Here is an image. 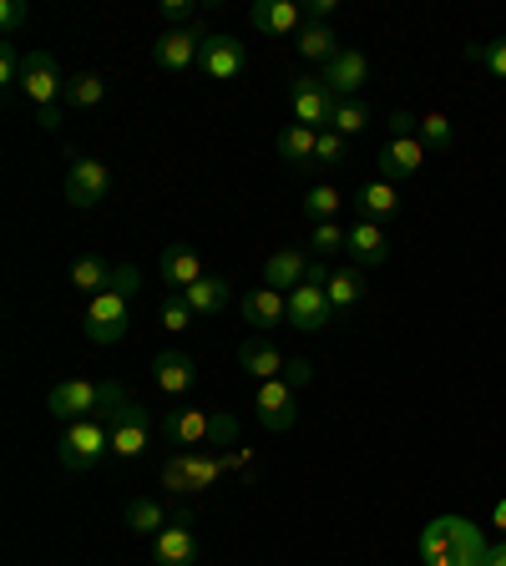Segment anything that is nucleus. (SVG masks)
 <instances>
[{
    "instance_id": "1",
    "label": "nucleus",
    "mask_w": 506,
    "mask_h": 566,
    "mask_svg": "<svg viewBox=\"0 0 506 566\" xmlns=\"http://www.w3.org/2000/svg\"><path fill=\"white\" fill-rule=\"evenodd\" d=\"M486 536L466 516H436L421 531V562L425 566H486Z\"/></svg>"
},
{
    "instance_id": "2",
    "label": "nucleus",
    "mask_w": 506,
    "mask_h": 566,
    "mask_svg": "<svg viewBox=\"0 0 506 566\" xmlns=\"http://www.w3.org/2000/svg\"><path fill=\"white\" fill-rule=\"evenodd\" d=\"M106 455H112V430H106L102 420H92V415H86V420H71L56 440V460L66 471H96Z\"/></svg>"
},
{
    "instance_id": "3",
    "label": "nucleus",
    "mask_w": 506,
    "mask_h": 566,
    "mask_svg": "<svg viewBox=\"0 0 506 566\" xmlns=\"http://www.w3.org/2000/svg\"><path fill=\"white\" fill-rule=\"evenodd\" d=\"M203 41H208L203 25H167V31L153 41V61L167 71V76H188V71L203 61Z\"/></svg>"
},
{
    "instance_id": "4",
    "label": "nucleus",
    "mask_w": 506,
    "mask_h": 566,
    "mask_svg": "<svg viewBox=\"0 0 506 566\" xmlns=\"http://www.w3.org/2000/svg\"><path fill=\"white\" fill-rule=\"evenodd\" d=\"M86 339L92 344H117V339H127V329H132V298H122V294H96L92 304H86Z\"/></svg>"
},
{
    "instance_id": "5",
    "label": "nucleus",
    "mask_w": 506,
    "mask_h": 566,
    "mask_svg": "<svg viewBox=\"0 0 506 566\" xmlns=\"http://www.w3.org/2000/svg\"><path fill=\"white\" fill-rule=\"evenodd\" d=\"M289 102H295V122H299V127L324 132L334 122V106H340V96H334L324 82H314V76H295V86H289Z\"/></svg>"
},
{
    "instance_id": "6",
    "label": "nucleus",
    "mask_w": 506,
    "mask_h": 566,
    "mask_svg": "<svg viewBox=\"0 0 506 566\" xmlns=\"http://www.w3.org/2000/svg\"><path fill=\"white\" fill-rule=\"evenodd\" d=\"M153 556L157 566H193L198 562V536H193V511L177 506L173 521L153 536Z\"/></svg>"
},
{
    "instance_id": "7",
    "label": "nucleus",
    "mask_w": 506,
    "mask_h": 566,
    "mask_svg": "<svg viewBox=\"0 0 506 566\" xmlns=\"http://www.w3.org/2000/svg\"><path fill=\"white\" fill-rule=\"evenodd\" d=\"M21 92L31 96V106H35V112L66 96V76H61V66H56V56H51V51H25Z\"/></svg>"
},
{
    "instance_id": "8",
    "label": "nucleus",
    "mask_w": 506,
    "mask_h": 566,
    "mask_svg": "<svg viewBox=\"0 0 506 566\" xmlns=\"http://www.w3.org/2000/svg\"><path fill=\"white\" fill-rule=\"evenodd\" d=\"M106 192H112L106 163H96V157H71V167H66V202L71 208H96V202H106Z\"/></svg>"
},
{
    "instance_id": "9",
    "label": "nucleus",
    "mask_w": 506,
    "mask_h": 566,
    "mask_svg": "<svg viewBox=\"0 0 506 566\" xmlns=\"http://www.w3.org/2000/svg\"><path fill=\"white\" fill-rule=\"evenodd\" d=\"M425 147L421 137H390L385 147H380L375 167H380V182H401V177H415L425 167Z\"/></svg>"
},
{
    "instance_id": "10",
    "label": "nucleus",
    "mask_w": 506,
    "mask_h": 566,
    "mask_svg": "<svg viewBox=\"0 0 506 566\" xmlns=\"http://www.w3.org/2000/svg\"><path fill=\"white\" fill-rule=\"evenodd\" d=\"M289 324H295L299 334L330 329V324H334L330 294H324V289H319V283H299L295 294H289Z\"/></svg>"
},
{
    "instance_id": "11",
    "label": "nucleus",
    "mask_w": 506,
    "mask_h": 566,
    "mask_svg": "<svg viewBox=\"0 0 506 566\" xmlns=\"http://www.w3.org/2000/svg\"><path fill=\"white\" fill-rule=\"evenodd\" d=\"M153 446V415L142 410V405H127L112 424V455L117 460H137L142 450Z\"/></svg>"
},
{
    "instance_id": "12",
    "label": "nucleus",
    "mask_w": 506,
    "mask_h": 566,
    "mask_svg": "<svg viewBox=\"0 0 506 566\" xmlns=\"http://www.w3.org/2000/svg\"><path fill=\"white\" fill-rule=\"evenodd\" d=\"M96 395H102V385H92V379H61V385L51 389L47 410L56 415L61 424L86 420V415H96Z\"/></svg>"
},
{
    "instance_id": "13",
    "label": "nucleus",
    "mask_w": 506,
    "mask_h": 566,
    "mask_svg": "<svg viewBox=\"0 0 506 566\" xmlns=\"http://www.w3.org/2000/svg\"><path fill=\"white\" fill-rule=\"evenodd\" d=\"M254 405H259V424H264V430H295V420H299V395L283 385V379H269V385H259Z\"/></svg>"
},
{
    "instance_id": "14",
    "label": "nucleus",
    "mask_w": 506,
    "mask_h": 566,
    "mask_svg": "<svg viewBox=\"0 0 506 566\" xmlns=\"http://www.w3.org/2000/svg\"><path fill=\"white\" fill-rule=\"evenodd\" d=\"M344 253H350L360 269H380V263L390 259V238L380 223H370V218H354L350 228H344Z\"/></svg>"
},
{
    "instance_id": "15",
    "label": "nucleus",
    "mask_w": 506,
    "mask_h": 566,
    "mask_svg": "<svg viewBox=\"0 0 506 566\" xmlns=\"http://www.w3.org/2000/svg\"><path fill=\"white\" fill-rule=\"evenodd\" d=\"M244 61H248V51H244V41H234V35H208L203 41V76L208 82H234L238 71H244Z\"/></svg>"
},
{
    "instance_id": "16",
    "label": "nucleus",
    "mask_w": 506,
    "mask_h": 566,
    "mask_svg": "<svg viewBox=\"0 0 506 566\" xmlns=\"http://www.w3.org/2000/svg\"><path fill=\"white\" fill-rule=\"evenodd\" d=\"M319 82L330 86V92L340 96V102H350V96H354V92H360V86L370 82V61H365V51L344 46L340 56H334L330 66H324V76H319Z\"/></svg>"
},
{
    "instance_id": "17",
    "label": "nucleus",
    "mask_w": 506,
    "mask_h": 566,
    "mask_svg": "<svg viewBox=\"0 0 506 566\" xmlns=\"http://www.w3.org/2000/svg\"><path fill=\"white\" fill-rule=\"evenodd\" d=\"M208 424H213L208 410L177 405V410L163 415V440H167V446H183V450H188V446L198 450V446H208Z\"/></svg>"
},
{
    "instance_id": "18",
    "label": "nucleus",
    "mask_w": 506,
    "mask_h": 566,
    "mask_svg": "<svg viewBox=\"0 0 506 566\" xmlns=\"http://www.w3.org/2000/svg\"><path fill=\"white\" fill-rule=\"evenodd\" d=\"M153 379H157L163 395H188V389L198 385V359L183 354V349H163L153 359Z\"/></svg>"
},
{
    "instance_id": "19",
    "label": "nucleus",
    "mask_w": 506,
    "mask_h": 566,
    "mask_svg": "<svg viewBox=\"0 0 506 566\" xmlns=\"http://www.w3.org/2000/svg\"><path fill=\"white\" fill-rule=\"evenodd\" d=\"M248 21H254V31H264V35H299L304 31V11H299L295 0H259V6L248 11Z\"/></svg>"
},
{
    "instance_id": "20",
    "label": "nucleus",
    "mask_w": 506,
    "mask_h": 566,
    "mask_svg": "<svg viewBox=\"0 0 506 566\" xmlns=\"http://www.w3.org/2000/svg\"><path fill=\"white\" fill-rule=\"evenodd\" d=\"M157 273H163V283L173 289V294H183V289H193V283L203 279V259L193 253V248L173 243V248H163V259H157Z\"/></svg>"
},
{
    "instance_id": "21",
    "label": "nucleus",
    "mask_w": 506,
    "mask_h": 566,
    "mask_svg": "<svg viewBox=\"0 0 506 566\" xmlns=\"http://www.w3.org/2000/svg\"><path fill=\"white\" fill-rule=\"evenodd\" d=\"M238 365L259 379V385H269V379H283V365H289V359H283L269 339H259V334H254V339L238 344Z\"/></svg>"
},
{
    "instance_id": "22",
    "label": "nucleus",
    "mask_w": 506,
    "mask_h": 566,
    "mask_svg": "<svg viewBox=\"0 0 506 566\" xmlns=\"http://www.w3.org/2000/svg\"><path fill=\"white\" fill-rule=\"evenodd\" d=\"M283 318H289V298L279 289H248L244 294V324H254L259 334L283 324Z\"/></svg>"
},
{
    "instance_id": "23",
    "label": "nucleus",
    "mask_w": 506,
    "mask_h": 566,
    "mask_svg": "<svg viewBox=\"0 0 506 566\" xmlns=\"http://www.w3.org/2000/svg\"><path fill=\"white\" fill-rule=\"evenodd\" d=\"M228 294H234V283L218 279V273H203L193 289H183V304H188L193 314H203V318H218L228 308Z\"/></svg>"
},
{
    "instance_id": "24",
    "label": "nucleus",
    "mask_w": 506,
    "mask_h": 566,
    "mask_svg": "<svg viewBox=\"0 0 506 566\" xmlns=\"http://www.w3.org/2000/svg\"><path fill=\"white\" fill-rule=\"evenodd\" d=\"M304 273H309V259L304 253H299V248H279V253H269V263H264V283H269V289H289V294H295L299 283H304Z\"/></svg>"
},
{
    "instance_id": "25",
    "label": "nucleus",
    "mask_w": 506,
    "mask_h": 566,
    "mask_svg": "<svg viewBox=\"0 0 506 566\" xmlns=\"http://www.w3.org/2000/svg\"><path fill=\"white\" fill-rule=\"evenodd\" d=\"M354 208L365 212L370 223L385 228L395 212H401V198H395V182H365V188H354Z\"/></svg>"
},
{
    "instance_id": "26",
    "label": "nucleus",
    "mask_w": 506,
    "mask_h": 566,
    "mask_svg": "<svg viewBox=\"0 0 506 566\" xmlns=\"http://www.w3.org/2000/svg\"><path fill=\"white\" fill-rule=\"evenodd\" d=\"M71 289H76V294H86V298L106 294V289H112V263L96 259V253H82V259L71 263Z\"/></svg>"
},
{
    "instance_id": "27",
    "label": "nucleus",
    "mask_w": 506,
    "mask_h": 566,
    "mask_svg": "<svg viewBox=\"0 0 506 566\" xmlns=\"http://www.w3.org/2000/svg\"><path fill=\"white\" fill-rule=\"evenodd\" d=\"M295 51L304 61H319V66H330L334 56H340V35L330 31V25H314V21H304V31H299V41H295Z\"/></svg>"
},
{
    "instance_id": "28",
    "label": "nucleus",
    "mask_w": 506,
    "mask_h": 566,
    "mask_svg": "<svg viewBox=\"0 0 506 566\" xmlns=\"http://www.w3.org/2000/svg\"><path fill=\"white\" fill-rule=\"evenodd\" d=\"M173 521V511L163 506V501H153V495H137L127 506V531L132 536H157V531Z\"/></svg>"
},
{
    "instance_id": "29",
    "label": "nucleus",
    "mask_w": 506,
    "mask_h": 566,
    "mask_svg": "<svg viewBox=\"0 0 506 566\" xmlns=\"http://www.w3.org/2000/svg\"><path fill=\"white\" fill-rule=\"evenodd\" d=\"M314 142H319V132H309V127H283L279 132V163H289V167H309L314 163Z\"/></svg>"
},
{
    "instance_id": "30",
    "label": "nucleus",
    "mask_w": 506,
    "mask_h": 566,
    "mask_svg": "<svg viewBox=\"0 0 506 566\" xmlns=\"http://www.w3.org/2000/svg\"><path fill=\"white\" fill-rule=\"evenodd\" d=\"M344 208V192L334 188V182H319V188L304 192V218L309 223H334Z\"/></svg>"
},
{
    "instance_id": "31",
    "label": "nucleus",
    "mask_w": 506,
    "mask_h": 566,
    "mask_svg": "<svg viewBox=\"0 0 506 566\" xmlns=\"http://www.w3.org/2000/svg\"><path fill=\"white\" fill-rule=\"evenodd\" d=\"M324 294H330V308L334 314H344V308H354L360 298H365V279L354 269H344V273H334L330 283H324Z\"/></svg>"
},
{
    "instance_id": "32",
    "label": "nucleus",
    "mask_w": 506,
    "mask_h": 566,
    "mask_svg": "<svg viewBox=\"0 0 506 566\" xmlns=\"http://www.w3.org/2000/svg\"><path fill=\"white\" fill-rule=\"evenodd\" d=\"M228 465H224V450L218 455H203V450H188V485H193V495H203L218 475H224Z\"/></svg>"
},
{
    "instance_id": "33",
    "label": "nucleus",
    "mask_w": 506,
    "mask_h": 566,
    "mask_svg": "<svg viewBox=\"0 0 506 566\" xmlns=\"http://www.w3.org/2000/svg\"><path fill=\"white\" fill-rule=\"evenodd\" d=\"M127 385H117V379H102V395H96V415L92 420H102L106 430H112V424H117V415L127 410Z\"/></svg>"
},
{
    "instance_id": "34",
    "label": "nucleus",
    "mask_w": 506,
    "mask_h": 566,
    "mask_svg": "<svg viewBox=\"0 0 506 566\" xmlns=\"http://www.w3.org/2000/svg\"><path fill=\"white\" fill-rule=\"evenodd\" d=\"M102 96H106V82L96 76V71H82V76H71L66 82V96H61V102L66 106H96Z\"/></svg>"
},
{
    "instance_id": "35",
    "label": "nucleus",
    "mask_w": 506,
    "mask_h": 566,
    "mask_svg": "<svg viewBox=\"0 0 506 566\" xmlns=\"http://www.w3.org/2000/svg\"><path fill=\"white\" fill-rule=\"evenodd\" d=\"M330 127L340 132L344 142H350V137H360V132L370 127V106H365V102H354V96H350V102H340V106H334V122H330Z\"/></svg>"
},
{
    "instance_id": "36",
    "label": "nucleus",
    "mask_w": 506,
    "mask_h": 566,
    "mask_svg": "<svg viewBox=\"0 0 506 566\" xmlns=\"http://www.w3.org/2000/svg\"><path fill=\"white\" fill-rule=\"evenodd\" d=\"M415 137H421L425 147H436V153H446L451 142H456V132H451V117H446V112H425L421 127H415Z\"/></svg>"
},
{
    "instance_id": "37",
    "label": "nucleus",
    "mask_w": 506,
    "mask_h": 566,
    "mask_svg": "<svg viewBox=\"0 0 506 566\" xmlns=\"http://www.w3.org/2000/svg\"><path fill=\"white\" fill-rule=\"evenodd\" d=\"M466 61H482L492 76L506 82V35H496V41H486V46H466Z\"/></svg>"
},
{
    "instance_id": "38",
    "label": "nucleus",
    "mask_w": 506,
    "mask_h": 566,
    "mask_svg": "<svg viewBox=\"0 0 506 566\" xmlns=\"http://www.w3.org/2000/svg\"><path fill=\"white\" fill-rule=\"evenodd\" d=\"M157 324H163L167 334H183L193 324V308L183 304V294H167L163 298V308H157Z\"/></svg>"
},
{
    "instance_id": "39",
    "label": "nucleus",
    "mask_w": 506,
    "mask_h": 566,
    "mask_svg": "<svg viewBox=\"0 0 506 566\" xmlns=\"http://www.w3.org/2000/svg\"><path fill=\"white\" fill-rule=\"evenodd\" d=\"M208 446H218V450H234V446H238V415H234V410H213Z\"/></svg>"
},
{
    "instance_id": "40",
    "label": "nucleus",
    "mask_w": 506,
    "mask_h": 566,
    "mask_svg": "<svg viewBox=\"0 0 506 566\" xmlns=\"http://www.w3.org/2000/svg\"><path fill=\"white\" fill-rule=\"evenodd\" d=\"M344 147H350V142H344L334 127H324V132H319V142H314V167H334V163H344Z\"/></svg>"
},
{
    "instance_id": "41",
    "label": "nucleus",
    "mask_w": 506,
    "mask_h": 566,
    "mask_svg": "<svg viewBox=\"0 0 506 566\" xmlns=\"http://www.w3.org/2000/svg\"><path fill=\"white\" fill-rule=\"evenodd\" d=\"M21 71H25V56L16 51V41H6V46H0V86H6V92H21Z\"/></svg>"
},
{
    "instance_id": "42",
    "label": "nucleus",
    "mask_w": 506,
    "mask_h": 566,
    "mask_svg": "<svg viewBox=\"0 0 506 566\" xmlns=\"http://www.w3.org/2000/svg\"><path fill=\"white\" fill-rule=\"evenodd\" d=\"M163 485H167L173 495H193V485H188V450L167 455V465H163Z\"/></svg>"
},
{
    "instance_id": "43",
    "label": "nucleus",
    "mask_w": 506,
    "mask_h": 566,
    "mask_svg": "<svg viewBox=\"0 0 506 566\" xmlns=\"http://www.w3.org/2000/svg\"><path fill=\"white\" fill-rule=\"evenodd\" d=\"M344 248V228L340 223H314V259H330Z\"/></svg>"
},
{
    "instance_id": "44",
    "label": "nucleus",
    "mask_w": 506,
    "mask_h": 566,
    "mask_svg": "<svg viewBox=\"0 0 506 566\" xmlns=\"http://www.w3.org/2000/svg\"><path fill=\"white\" fill-rule=\"evenodd\" d=\"M309 379H314V365H309L304 354H295V359L283 365V385H289V389H295V395H299V389H304Z\"/></svg>"
},
{
    "instance_id": "45",
    "label": "nucleus",
    "mask_w": 506,
    "mask_h": 566,
    "mask_svg": "<svg viewBox=\"0 0 506 566\" xmlns=\"http://www.w3.org/2000/svg\"><path fill=\"white\" fill-rule=\"evenodd\" d=\"M142 289V273L132 269V263H117V269H112V294H122V298H132Z\"/></svg>"
},
{
    "instance_id": "46",
    "label": "nucleus",
    "mask_w": 506,
    "mask_h": 566,
    "mask_svg": "<svg viewBox=\"0 0 506 566\" xmlns=\"http://www.w3.org/2000/svg\"><path fill=\"white\" fill-rule=\"evenodd\" d=\"M0 25H6V35H16L25 25V6L21 0H6V6H0Z\"/></svg>"
},
{
    "instance_id": "47",
    "label": "nucleus",
    "mask_w": 506,
    "mask_h": 566,
    "mask_svg": "<svg viewBox=\"0 0 506 566\" xmlns=\"http://www.w3.org/2000/svg\"><path fill=\"white\" fill-rule=\"evenodd\" d=\"M35 122H41V127H47V132H56L61 122H66V102H51V106H41V112H35Z\"/></svg>"
},
{
    "instance_id": "48",
    "label": "nucleus",
    "mask_w": 506,
    "mask_h": 566,
    "mask_svg": "<svg viewBox=\"0 0 506 566\" xmlns=\"http://www.w3.org/2000/svg\"><path fill=\"white\" fill-rule=\"evenodd\" d=\"M163 21H173V25H198V21H193V6H183V0H167V6H163Z\"/></svg>"
},
{
    "instance_id": "49",
    "label": "nucleus",
    "mask_w": 506,
    "mask_h": 566,
    "mask_svg": "<svg viewBox=\"0 0 506 566\" xmlns=\"http://www.w3.org/2000/svg\"><path fill=\"white\" fill-rule=\"evenodd\" d=\"M309 21H314V25H324V21H330V15H334V0H314V6H309Z\"/></svg>"
},
{
    "instance_id": "50",
    "label": "nucleus",
    "mask_w": 506,
    "mask_h": 566,
    "mask_svg": "<svg viewBox=\"0 0 506 566\" xmlns=\"http://www.w3.org/2000/svg\"><path fill=\"white\" fill-rule=\"evenodd\" d=\"M486 566H506V542H502V546H492V552H486Z\"/></svg>"
},
{
    "instance_id": "51",
    "label": "nucleus",
    "mask_w": 506,
    "mask_h": 566,
    "mask_svg": "<svg viewBox=\"0 0 506 566\" xmlns=\"http://www.w3.org/2000/svg\"><path fill=\"white\" fill-rule=\"evenodd\" d=\"M492 526L506 531V501H496V506H492Z\"/></svg>"
}]
</instances>
